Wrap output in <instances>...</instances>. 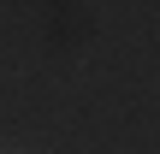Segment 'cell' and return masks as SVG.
Returning <instances> with one entry per match:
<instances>
[{"instance_id":"cell-1","label":"cell","mask_w":160,"mask_h":154,"mask_svg":"<svg viewBox=\"0 0 160 154\" xmlns=\"http://www.w3.org/2000/svg\"><path fill=\"white\" fill-rule=\"evenodd\" d=\"M0 154H30V148H0Z\"/></svg>"}]
</instances>
